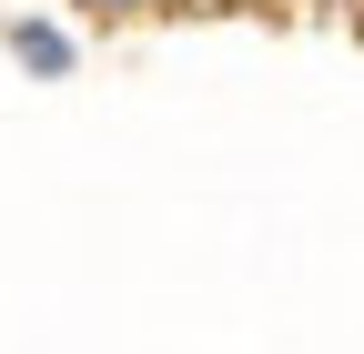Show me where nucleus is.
<instances>
[{
  "label": "nucleus",
  "instance_id": "1",
  "mask_svg": "<svg viewBox=\"0 0 364 354\" xmlns=\"http://www.w3.org/2000/svg\"><path fill=\"white\" fill-rule=\"evenodd\" d=\"M11 51H21V61H31L41 81H61V71H71V41H61L51 21H21V31H11Z\"/></svg>",
  "mask_w": 364,
  "mask_h": 354
}]
</instances>
